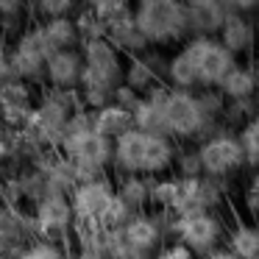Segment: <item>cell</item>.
<instances>
[{"label": "cell", "instance_id": "cell-1", "mask_svg": "<svg viewBox=\"0 0 259 259\" xmlns=\"http://www.w3.org/2000/svg\"><path fill=\"white\" fill-rule=\"evenodd\" d=\"M134 23L148 45H170L190 31L187 6L176 0H142L134 6Z\"/></svg>", "mask_w": 259, "mask_h": 259}, {"label": "cell", "instance_id": "cell-2", "mask_svg": "<svg viewBox=\"0 0 259 259\" xmlns=\"http://www.w3.org/2000/svg\"><path fill=\"white\" fill-rule=\"evenodd\" d=\"M81 56H84V75H81L78 92H103V95H114L120 84H123V53L106 39H92L81 45Z\"/></svg>", "mask_w": 259, "mask_h": 259}, {"label": "cell", "instance_id": "cell-3", "mask_svg": "<svg viewBox=\"0 0 259 259\" xmlns=\"http://www.w3.org/2000/svg\"><path fill=\"white\" fill-rule=\"evenodd\" d=\"M9 59H12V73L14 78L25 84H42L45 81V64L51 59L45 39H42L39 25H25L9 45Z\"/></svg>", "mask_w": 259, "mask_h": 259}, {"label": "cell", "instance_id": "cell-4", "mask_svg": "<svg viewBox=\"0 0 259 259\" xmlns=\"http://www.w3.org/2000/svg\"><path fill=\"white\" fill-rule=\"evenodd\" d=\"M164 131L167 137H190L201 134V128L206 125V109H203L201 98L184 90H167L164 92Z\"/></svg>", "mask_w": 259, "mask_h": 259}, {"label": "cell", "instance_id": "cell-5", "mask_svg": "<svg viewBox=\"0 0 259 259\" xmlns=\"http://www.w3.org/2000/svg\"><path fill=\"white\" fill-rule=\"evenodd\" d=\"M39 240V229L31 212L0 203V259H20L25 248Z\"/></svg>", "mask_w": 259, "mask_h": 259}, {"label": "cell", "instance_id": "cell-6", "mask_svg": "<svg viewBox=\"0 0 259 259\" xmlns=\"http://www.w3.org/2000/svg\"><path fill=\"white\" fill-rule=\"evenodd\" d=\"M187 53L195 62L198 84H203V87H220L226 81V75L234 70V56L220 42L209 39V36H195L187 45Z\"/></svg>", "mask_w": 259, "mask_h": 259}, {"label": "cell", "instance_id": "cell-7", "mask_svg": "<svg viewBox=\"0 0 259 259\" xmlns=\"http://www.w3.org/2000/svg\"><path fill=\"white\" fill-rule=\"evenodd\" d=\"M67 198H70V206H73L75 223L78 226H98L101 218L106 214L109 203L114 201V187L109 179L84 181V184H75Z\"/></svg>", "mask_w": 259, "mask_h": 259}, {"label": "cell", "instance_id": "cell-8", "mask_svg": "<svg viewBox=\"0 0 259 259\" xmlns=\"http://www.w3.org/2000/svg\"><path fill=\"white\" fill-rule=\"evenodd\" d=\"M173 231L181 245H187L192 253H212V248L220 240V220L218 214L206 212H187L179 214L173 223Z\"/></svg>", "mask_w": 259, "mask_h": 259}, {"label": "cell", "instance_id": "cell-9", "mask_svg": "<svg viewBox=\"0 0 259 259\" xmlns=\"http://www.w3.org/2000/svg\"><path fill=\"white\" fill-rule=\"evenodd\" d=\"M31 214H34L36 229H39V240L62 242L75 231V214L67 195H45Z\"/></svg>", "mask_w": 259, "mask_h": 259}, {"label": "cell", "instance_id": "cell-10", "mask_svg": "<svg viewBox=\"0 0 259 259\" xmlns=\"http://www.w3.org/2000/svg\"><path fill=\"white\" fill-rule=\"evenodd\" d=\"M36 92L20 78H9L0 84V123L12 131H23L28 117L36 109Z\"/></svg>", "mask_w": 259, "mask_h": 259}, {"label": "cell", "instance_id": "cell-11", "mask_svg": "<svg viewBox=\"0 0 259 259\" xmlns=\"http://www.w3.org/2000/svg\"><path fill=\"white\" fill-rule=\"evenodd\" d=\"M198 159H201V170L212 179L218 176H226L231 170H237L242 162H245V153H242L240 140L229 134H220L206 140L201 148H198Z\"/></svg>", "mask_w": 259, "mask_h": 259}, {"label": "cell", "instance_id": "cell-12", "mask_svg": "<svg viewBox=\"0 0 259 259\" xmlns=\"http://www.w3.org/2000/svg\"><path fill=\"white\" fill-rule=\"evenodd\" d=\"M84 75V56L78 51H59L51 53L45 64V84L48 90H62V92H75L81 87Z\"/></svg>", "mask_w": 259, "mask_h": 259}, {"label": "cell", "instance_id": "cell-13", "mask_svg": "<svg viewBox=\"0 0 259 259\" xmlns=\"http://www.w3.org/2000/svg\"><path fill=\"white\" fill-rule=\"evenodd\" d=\"M120 231H123L125 245H128L137 256L151 253L153 248L159 245V240H162V223H159L153 214H145V212L131 214V220Z\"/></svg>", "mask_w": 259, "mask_h": 259}, {"label": "cell", "instance_id": "cell-14", "mask_svg": "<svg viewBox=\"0 0 259 259\" xmlns=\"http://www.w3.org/2000/svg\"><path fill=\"white\" fill-rule=\"evenodd\" d=\"M106 42H112V45L117 48L120 53H125L128 59L142 56V53L148 51L145 36L140 34V28H137V23H134V9H131L128 14H123L120 20H114L112 25H106Z\"/></svg>", "mask_w": 259, "mask_h": 259}, {"label": "cell", "instance_id": "cell-15", "mask_svg": "<svg viewBox=\"0 0 259 259\" xmlns=\"http://www.w3.org/2000/svg\"><path fill=\"white\" fill-rule=\"evenodd\" d=\"M131 128H134V114L128 109L117 106V103H109V106L92 112V131L106 137V140H112V142H117Z\"/></svg>", "mask_w": 259, "mask_h": 259}, {"label": "cell", "instance_id": "cell-16", "mask_svg": "<svg viewBox=\"0 0 259 259\" xmlns=\"http://www.w3.org/2000/svg\"><path fill=\"white\" fill-rule=\"evenodd\" d=\"M164 87H159V90H153L151 95H145L140 103H137V109L131 114H134V128L137 131H145V134H162L167 137V131H164Z\"/></svg>", "mask_w": 259, "mask_h": 259}, {"label": "cell", "instance_id": "cell-17", "mask_svg": "<svg viewBox=\"0 0 259 259\" xmlns=\"http://www.w3.org/2000/svg\"><path fill=\"white\" fill-rule=\"evenodd\" d=\"M42 31V39H45L48 51L59 53V51H78L81 48V36L75 28L73 17H62V20H45V23H36Z\"/></svg>", "mask_w": 259, "mask_h": 259}, {"label": "cell", "instance_id": "cell-18", "mask_svg": "<svg viewBox=\"0 0 259 259\" xmlns=\"http://www.w3.org/2000/svg\"><path fill=\"white\" fill-rule=\"evenodd\" d=\"M123 84L131 87L134 92H140L142 98L151 95L153 90H159V70L148 56H134L125 62V73H123Z\"/></svg>", "mask_w": 259, "mask_h": 259}, {"label": "cell", "instance_id": "cell-19", "mask_svg": "<svg viewBox=\"0 0 259 259\" xmlns=\"http://www.w3.org/2000/svg\"><path fill=\"white\" fill-rule=\"evenodd\" d=\"M226 6L220 3H190L187 6V25L190 31H198V34H214V31L223 28L226 23Z\"/></svg>", "mask_w": 259, "mask_h": 259}, {"label": "cell", "instance_id": "cell-20", "mask_svg": "<svg viewBox=\"0 0 259 259\" xmlns=\"http://www.w3.org/2000/svg\"><path fill=\"white\" fill-rule=\"evenodd\" d=\"M220 45H223L231 56L245 53L248 48L253 45V25L248 23V20L237 17V14L234 17H226L223 28H220Z\"/></svg>", "mask_w": 259, "mask_h": 259}, {"label": "cell", "instance_id": "cell-21", "mask_svg": "<svg viewBox=\"0 0 259 259\" xmlns=\"http://www.w3.org/2000/svg\"><path fill=\"white\" fill-rule=\"evenodd\" d=\"M114 195L134 214L142 212V206L151 203V179H142V176H120L117 187H114Z\"/></svg>", "mask_w": 259, "mask_h": 259}, {"label": "cell", "instance_id": "cell-22", "mask_svg": "<svg viewBox=\"0 0 259 259\" xmlns=\"http://www.w3.org/2000/svg\"><path fill=\"white\" fill-rule=\"evenodd\" d=\"M167 81L173 84V90H184V92H192V87H198V70L192 56L187 53V48H181L167 62Z\"/></svg>", "mask_w": 259, "mask_h": 259}, {"label": "cell", "instance_id": "cell-23", "mask_svg": "<svg viewBox=\"0 0 259 259\" xmlns=\"http://www.w3.org/2000/svg\"><path fill=\"white\" fill-rule=\"evenodd\" d=\"M229 251L237 259H253L259 256V226H237L229 234Z\"/></svg>", "mask_w": 259, "mask_h": 259}, {"label": "cell", "instance_id": "cell-24", "mask_svg": "<svg viewBox=\"0 0 259 259\" xmlns=\"http://www.w3.org/2000/svg\"><path fill=\"white\" fill-rule=\"evenodd\" d=\"M256 90V78H253V70H245V67H234L226 81L220 84V92L231 101H248Z\"/></svg>", "mask_w": 259, "mask_h": 259}, {"label": "cell", "instance_id": "cell-25", "mask_svg": "<svg viewBox=\"0 0 259 259\" xmlns=\"http://www.w3.org/2000/svg\"><path fill=\"white\" fill-rule=\"evenodd\" d=\"M179 190H181L179 179H156V181H151V203H156V206H162V209H176Z\"/></svg>", "mask_w": 259, "mask_h": 259}, {"label": "cell", "instance_id": "cell-26", "mask_svg": "<svg viewBox=\"0 0 259 259\" xmlns=\"http://www.w3.org/2000/svg\"><path fill=\"white\" fill-rule=\"evenodd\" d=\"M23 14H25L23 3L0 0V23H3V34H14V36H17L20 31H23Z\"/></svg>", "mask_w": 259, "mask_h": 259}, {"label": "cell", "instance_id": "cell-27", "mask_svg": "<svg viewBox=\"0 0 259 259\" xmlns=\"http://www.w3.org/2000/svg\"><path fill=\"white\" fill-rule=\"evenodd\" d=\"M81 6L70 3V0H45V3H36L34 12L39 14V23L45 20H62V17H75Z\"/></svg>", "mask_w": 259, "mask_h": 259}, {"label": "cell", "instance_id": "cell-28", "mask_svg": "<svg viewBox=\"0 0 259 259\" xmlns=\"http://www.w3.org/2000/svg\"><path fill=\"white\" fill-rule=\"evenodd\" d=\"M20 259H70L64 242H53V240H36L31 248H25Z\"/></svg>", "mask_w": 259, "mask_h": 259}, {"label": "cell", "instance_id": "cell-29", "mask_svg": "<svg viewBox=\"0 0 259 259\" xmlns=\"http://www.w3.org/2000/svg\"><path fill=\"white\" fill-rule=\"evenodd\" d=\"M92 14L101 20L103 25H112L114 20H120L123 14H128L134 6H128L125 0H101V3H92Z\"/></svg>", "mask_w": 259, "mask_h": 259}, {"label": "cell", "instance_id": "cell-30", "mask_svg": "<svg viewBox=\"0 0 259 259\" xmlns=\"http://www.w3.org/2000/svg\"><path fill=\"white\" fill-rule=\"evenodd\" d=\"M240 145H242V153H245L248 162L259 164V120L253 117L251 123H245L240 134Z\"/></svg>", "mask_w": 259, "mask_h": 259}, {"label": "cell", "instance_id": "cell-31", "mask_svg": "<svg viewBox=\"0 0 259 259\" xmlns=\"http://www.w3.org/2000/svg\"><path fill=\"white\" fill-rule=\"evenodd\" d=\"M140 101H142L140 92H134L131 87H125V84H120L117 90H114V95H112V103H117V106L128 109V112H134L137 103H140Z\"/></svg>", "mask_w": 259, "mask_h": 259}, {"label": "cell", "instance_id": "cell-32", "mask_svg": "<svg viewBox=\"0 0 259 259\" xmlns=\"http://www.w3.org/2000/svg\"><path fill=\"white\" fill-rule=\"evenodd\" d=\"M156 259H195V253L187 245H181V242H173V245H164Z\"/></svg>", "mask_w": 259, "mask_h": 259}, {"label": "cell", "instance_id": "cell-33", "mask_svg": "<svg viewBox=\"0 0 259 259\" xmlns=\"http://www.w3.org/2000/svg\"><path fill=\"white\" fill-rule=\"evenodd\" d=\"M9 78H14V73H12V59H9V48L0 42V84H3V81H9Z\"/></svg>", "mask_w": 259, "mask_h": 259}, {"label": "cell", "instance_id": "cell-34", "mask_svg": "<svg viewBox=\"0 0 259 259\" xmlns=\"http://www.w3.org/2000/svg\"><path fill=\"white\" fill-rule=\"evenodd\" d=\"M203 259H237V256L229 251V248H226V251H212V253H206Z\"/></svg>", "mask_w": 259, "mask_h": 259}, {"label": "cell", "instance_id": "cell-35", "mask_svg": "<svg viewBox=\"0 0 259 259\" xmlns=\"http://www.w3.org/2000/svg\"><path fill=\"white\" fill-rule=\"evenodd\" d=\"M253 198H256V209H259V179H256V184H253Z\"/></svg>", "mask_w": 259, "mask_h": 259}, {"label": "cell", "instance_id": "cell-36", "mask_svg": "<svg viewBox=\"0 0 259 259\" xmlns=\"http://www.w3.org/2000/svg\"><path fill=\"white\" fill-rule=\"evenodd\" d=\"M253 78H256V87H259V64H256V70H253Z\"/></svg>", "mask_w": 259, "mask_h": 259}, {"label": "cell", "instance_id": "cell-37", "mask_svg": "<svg viewBox=\"0 0 259 259\" xmlns=\"http://www.w3.org/2000/svg\"><path fill=\"white\" fill-rule=\"evenodd\" d=\"M0 36H3V23H0Z\"/></svg>", "mask_w": 259, "mask_h": 259}, {"label": "cell", "instance_id": "cell-38", "mask_svg": "<svg viewBox=\"0 0 259 259\" xmlns=\"http://www.w3.org/2000/svg\"><path fill=\"white\" fill-rule=\"evenodd\" d=\"M253 259H259V256H253Z\"/></svg>", "mask_w": 259, "mask_h": 259}, {"label": "cell", "instance_id": "cell-39", "mask_svg": "<svg viewBox=\"0 0 259 259\" xmlns=\"http://www.w3.org/2000/svg\"><path fill=\"white\" fill-rule=\"evenodd\" d=\"M256 120H259V114H256Z\"/></svg>", "mask_w": 259, "mask_h": 259}]
</instances>
